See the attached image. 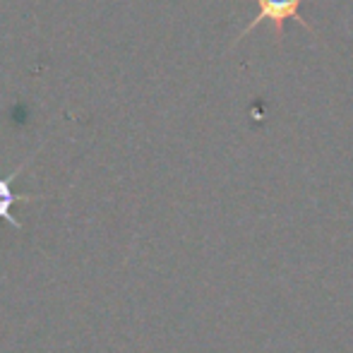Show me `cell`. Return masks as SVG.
<instances>
[{"instance_id": "6da1fadb", "label": "cell", "mask_w": 353, "mask_h": 353, "mask_svg": "<svg viewBox=\"0 0 353 353\" xmlns=\"http://www.w3.org/2000/svg\"><path fill=\"white\" fill-rule=\"evenodd\" d=\"M301 3H303V0H257L255 19H252V22L248 24L241 34H238L236 41H241L243 37H248V34H250L255 27H260V22H272L276 43H281V34H283V24H286V19H296V22H301L307 32H312L310 24H307L305 19L298 14V12H301Z\"/></svg>"}, {"instance_id": "7a4b0ae2", "label": "cell", "mask_w": 353, "mask_h": 353, "mask_svg": "<svg viewBox=\"0 0 353 353\" xmlns=\"http://www.w3.org/2000/svg\"><path fill=\"white\" fill-rule=\"evenodd\" d=\"M29 161H32V159H27L22 166L14 168L10 176H0V219H5V221H8L12 228H17V231H22V223L12 216V205L19 200V195H14L12 192V181L24 171V166H27Z\"/></svg>"}]
</instances>
